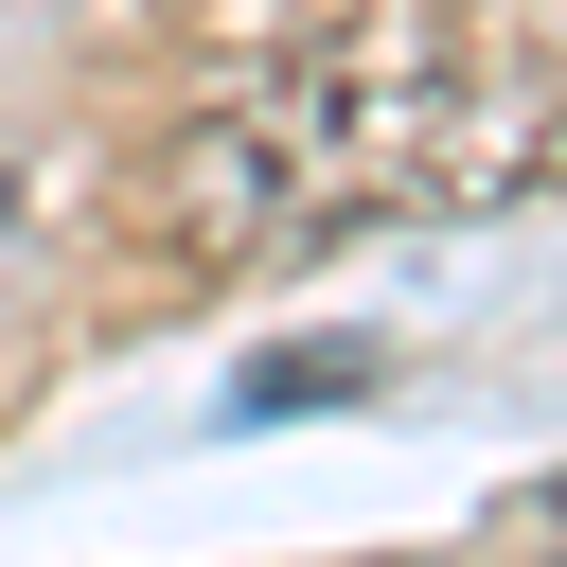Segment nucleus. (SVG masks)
<instances>
[{
    "label": "nucleus",
    "mask_w": 567,
    "mask_h": 567,
    "mask_svg": "<svg viewBox=\"0 0 567 567\" xmlns=\"http://www.w3.org/2000/svg\"><path fill=\"white\" fill-rule=\"evenodd\" d=\"M567 124L478 89L425 18L354 0V18H301L266 35L195 124H177V230L195 248H319V230H372V213H461V195H514L549 177Z\"/></svg>",
    "instance_id": "nucleus-1"
},
{
    "label": "nucleus",
    "mask_w": 567,
    "mask_h": 567,
    "mask_svg": "<svg viewBox=\"0 0 567 567\" xmlns=\"http://www.w3.org/2000/svg\"><path fill=\"white\" fill-rule=\"evenodd\" d=\"M354 372H372V337H319V354H266L230 408H248V425H284V408H319V390H354Z\"/></svg>",
    "instance_id": "nucleus-2"
},
{
    "label": "nucleus",
    "mask_w": 567,
    "mask_h": 567,
    "mask_svg": "<svg viewBox=\"0 0 567 567\" xmlns=\"http://www.w3.org/2000/svg\"><path fill=\"white\" fill-rule=\"evenodd\" d=\"M18 248H35V159L0 142V284H18Z\"/></svg>",
    "instance_id": "nucleus-3"
},
{
    "label": "nucleus",
    "mask_w": 567,
    "mask_h": 567,
    "mask_svg": "<svg viewBox=\"0 0 567 567\" xmlns=\"http://www.w3.org/2000/svg\"><path fill=\"white\" fill-rule=\"evenodd\" d=\"M496 567H567V549H549V532H514V549H496Z\"/></svg>",
    "instance_id": "nucleus-4"
}]
</instances>
